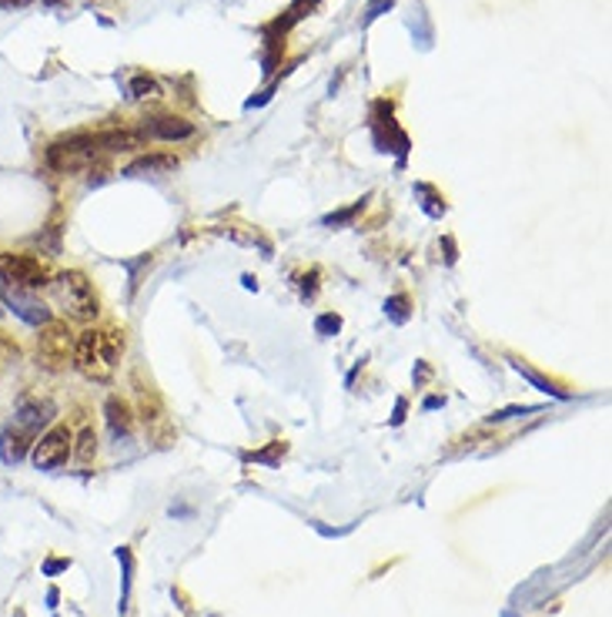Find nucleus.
<instances>
[{
	"instance_id": "39448f33",
	"label": "nucleus",
	"mask_w": 612,
	"mask_h": 617,
	"mask_svg": "<svg viewBox=\"0 0 612 617\" xmlns=\"http://www.w3.org/2000/svg\"><path fill=\"white\" fill-rule=\"evenodd\" d=\"M71 443H74V437H71L68 426H50V430L34 443V453H31V456H34V466H37V470H55V466L68 463Z\"/></svg>"
},
{
	"instance_id": "f8f14e48",
	"label": "nucleus",
	"mask_w": 612,
	"mask_h": 617,
	"mask_svg": "<svg viewBox=\"0 0 612 617\" xmlns=\"http://www.w3.org/2000/svg\"><path fill=\"white\" fill-rule=\"evenodd\" d=\"M158 94V81L155 78H147V74H137L131 81V98H155Z\"/></svg>"
},
{
	"instance_id": "9b49d317",
	"label": "nucleus",
	"mask_w": 612,
	"mask_h": 617,
	"mask_svg": "<svg viewBox=\"0 0 612 617\" xmlns=\"http://www.w3.org/2000/svg\"><path fill=\"white\" fill-rule=\"evenodd\" d=\"M94 453H97V434L91 430V426H84L81 437H77V460H81V463H91Z\"/></svg>"
},
{
	"instance_id": "ddd939ff",
	"label": "nucleus",
	"mask_w": 612,
	"mask_h": 617,
	"mask_svg": "<svg viewBox=\"0 0 612 617\" xmlns=\"http://www.w3.org/2000/svg\"><path fill=\"white\" fill-rule=\"evenodd\" d=\"M405 306H408V299H405V296H395V299H388V302H385V309H388V312H392L398 322H405Z\"/></svg>"
},
{
	"instance_id": "f03ea898",
	"label": "nucleus",
	"mask_w": 612,
	"mask_h": 617,
	"mask_svg": "<svg viewBox=\"0 0 612 617\" xmlns=\"http://www.w3.org/2000/svg\"><path fill=\"white\" fill-rule=\"evenodd\" d=\"M74 359V336L68 332L64 322L50 319L47 325H40V336H37V363L50 372L64 369Z\"/></svg>"
},
{
	"instance_id": "1a4fd4ad",
	"label": "nucleus",
	"mask_w": 612,
	"mask_h": 617,
	"mask_svg": "<svg viewBox=\"0 0 612 617\" xmlns=\"http://www.w3.org/2000/svg\"><path fill=\"white\" fill-rule=\"evenodd\" d=\"M31 440H34V437H31L27 430H21V426H8V430L0 434V453H4L8 463H17V460L27 453Z\"/></svg>"
},
{
	"instance_id": "7ed1b4c3",
	"label": "nucleus",
	"mask_w": 612,
	"mask_h": 617,
	"mask_svg": "<svg viewBox=\"0 0 612 617\" xmlns=\"http://www.w3.org/2000/svg\"><path fill=\"white\" fill-rule=\"evenodd\" d=\"M0 278L8 282V286H17V289H40L47 286L50 278V269L47 262L34 259V256H14V252H0Z\"/></svg>"
},
{
	"instance_id": "0eeeda50",
	"label": "nucleus",
	"mask_w": 612,
	"mask_h": 617,
	"mask_svg": "<svg viewBox=\"0 0 612 617\" xmlns=\"http://www.w3.org/2000/svg\"><path fill=\"white\" fill-rule=\"evenodd\" d=\"M144 134L161 138V141H184V138L194 134V124L184 121V118H171V115H165V118H151V121H144Z\"/></svg>"
},
{
	"instance_id": "4468645a",
	"label": "nucleus",
	"mask_w": 612,
	"mask_h": 617,
	"mask_svg": "<svg viewBox=\"0 0 612 617\" xmlns=\"http://www.w3.org/2000/svg\"><path fill=\"white\" fill-rule=\"evenodd\" d=\"M341 329V319L338 316H322L319 319V332H322V336H325V332H338Z\"/></svg>"
},
{
	"instance_id": "20e7f679",
	"label": "nucleus",
	"mask_w": 612,
	"mask_h": 617,
	"mask_svg": "<svg viewBox=\"0 0 612 617\" xmlns=\"http://www.w3.org/2000/svg\"><path fill=\"white\" fill-rule=\"evenodd\" d=\"M74 366L87 376V379H105L111 376V363L105 359V349H100V329H84L74 340Z\"/></svg>"
},
{
	"instance_id": "6e6552de",
	"label": "nucleus",
	"mask_w": 612,
	"mask_h": 617,
	"mask_svg": "<svg viewBox=\"0 0 612 617\" xmlns=\"http://www.w3.org/2000/svg\"><path fill=\"white\" fill-rule=\"evenodd\" d=\"M175 168H178V158H175V155H144V158H137V162H131L124 175H131V178H141V175H168V171H175Z\"/></svg>"
},
{
	"instance_id": "9d476101",
	"label": "nucleus",
	"mask_w": 612,
	"mask_h": 617,
	"mask_svg": "<svg viewBox=\"0 0 612 617\" xmlns=\"http://www.w3.org/2000/svg\"><path fill=\"white\" fill-rule=\"evenodd\" d=\"M108 419H111L115 437H128V430H131V416H128V406H124V403L111 400V403H108Z\"/></svg>"
},
{
	"instance_id": "423d86ee",
	"label": "nucleus",
	"mask_w": 612,
	"mask_h": 617,
	"mask_svg": "<svg viewBox=\"0 0 612 617\" xmlns=\"http://www.w3.org/2000/svg\"><path fill=\"white\" fill-rule=\"evenodd\" d=\"M0 299H4L8 309H14L24 322L31 325H47L50 322V309L31 293V289H17V286H4V293H0Z\"/></svg>"
},
{
	"instance_id": "f257e3e1",
	"label": "nucleus",
	"mask_w": 612,
	"mask_h": 617,
	"mask_svg": "<svg viewBox=\"0 0 612 617\" xmlns=\"http://www.w3.org/2000/svg\"><path fill=\"white\" fill-rule=\"evenodd\" d=\"M55 289H58V299H61L68 319H74V322H91V319H97L100 302H97V293H94L91 278H87L84 272H77V269L61 272V275L55 278Z\"/></svg>"
}]
</instances>
